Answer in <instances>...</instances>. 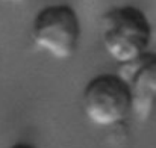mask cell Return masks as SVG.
Listing matches in <instances>:
<instances>
[{
  "label": "cell",
  "instance_id": "1",
  "mask_svg": "<svg viewBox=\"0 0 156 148\" xmlns=\"http://www.w3.org/2000/svg\"><path fill=\"white\" fill-rule=\"evenodd\" d=\"M102 44L118 64L127 65L147 53L152 43V24L136 6L118 5L102 15Z\"/></svg>",
  "mask_w": 156,
  "mask_h": 148
},
{
  "label": "cell",
  "instance_id": "2",
  "mask_svg": "<svg viewBox=\"0 0 156 148\" xmlns=\"http://www.w3.org/2000/svg\"><path fill=\"white\" fill-rule=\"evenodd\" d=\"M82 109L87 119L99 127L123 122L133 110L132 92L120 74L105 73L93 77L83 88Z\"/></svg>",
  "mask_w": 156,
  "mask_h": 148
},
{
  "label": "cell",
  "instance_id": "3",
  "mask_svg": "<svg viewBox=\"0 0 156 148\" xmlns=\"http://www.w3.org/2000/svg\"><path fill=\"white\" fill-rule=\"evenodd\" d=\"M32 41L40 50L65 60L79 47L80 20L68 5H49L40 9L32 21Z\"/></svg>",
  "mask_w": 156,
  "mask_h": 148
},
{
  "label": "cell",
  "instance_id": "4",
  "mask_svg": "<svg viewBox=\"0 0 156 148\" xmlns=\"http://www.w3.org/2000/svg\"><path fill=\"white\" fill-rule=\"evenodd\" d=\"M120 76L132 92V113L138 119L147 121L156 107V53L147 51L135 62L123 65Z\"/></svg>",
  "mask_w": 156,
  "mask_h": 148
},
{
  "label": "cell",
  "instance_id": "5",
  "mask_svg": "<svg viewBox=\"0 0 156 148\" xmlns=\"http://www.w3.org/2000/svg\"><path fill=\"white\" fill-rule=\"evenodd\" d=\"M9 148H37V147H34L32 144H26V142H18V144H14L12 147H9Z\"/></svg>",
  "mask_w": 156,
  "mask_h": 148
},
{
  "label": "cell",
  "instance_id": "6",
  "mask_svg": "<svg viewBox=\"0 0 156 148\" xmlns=\"http://www.w3.org/2000/svg\"><path fill=\"white\" fill-rule=\"evenodd\" d=\"M12 2H24V0H12Z\"/></svg>",
  "mask_w": 156,
  "mask_h": 148
}]
</instances>
